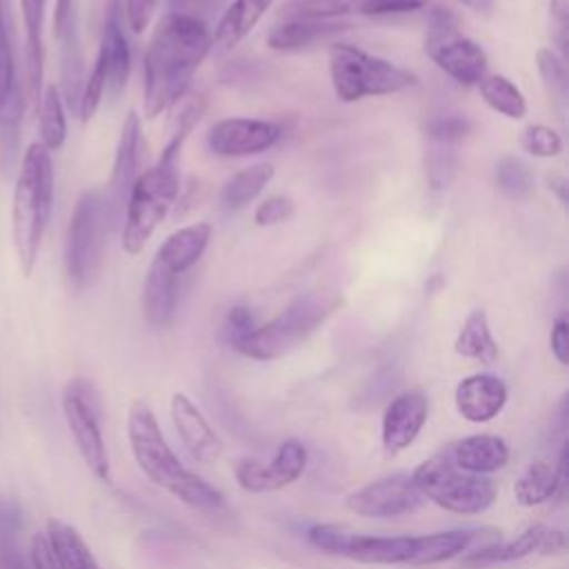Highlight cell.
<instances>
[{"label":"cell","mask_w":569,"mask_h":569,"mask_svg":"<svg viewBox=\"0 0 569 569\" xmlns=\"http://www.w3.org/2000/svg\"><path fill=\"white\" fill-rule=\"evenodd\" d=\"M53 38L60 49V71H62V96L67 107L78 116L84 64L78 33V0H56L53 9Z\"/></svg>","instance_id":"cell-15"},{"label":"cell","mask_w":569,"mask_h":569,"mask_svg":"<svg viewBox=\"0 0 569 569\" xmlns=\"http://www.w3.org/2000/svg\"><path fill=\"white\" fill-rule=\"evenodd\" d=\"M425 53L440 71L462 87L478 84L489 64L487 51L458 31L456 16L445 7H436L429 13Z\"/></svg>","instance_id":"cell-9"},{"label":"cell","mask_w":569,"mask_h":569,"mask_svg":"<svg viewBox=\"0 0 569 569\" xmlns=\"http://www.w3.org/2000/svg\"><path fill=\"white\" fill-rule=\"evenodd\" d=\"M507 382L496 373H471L456 387L453 402L458 413L469 422H489L507 405Z\"/></svg>","instance_id":"cell-19"},{"label":"cell","mask_w":569,"mask_h":569,"mask_svg":"<svg viewBox=\"0 0 569 569\" xmlns=\"http://www.w3.org/2000/svg\"><path fill=\"white\" fill-rule=\"evenodd\" d=\"M413 536H367L349 533L342 556L365 565H409Z\"/></svg>","instance_id":"cell-25"},{"label":"cell","mask_w":569,"mask_h":569,"mask_svg":"<svg viewBox=\"0 0 569 569\" xmlns=\"http://www.w3.org/2000/svg\"><path fill=\"white\" fill-rule=\"evenodd\" d=\"M520 147L533 158H556L562 151V138L547 124H527L520 131Z\"/></svg>","instance_id":"cell-41"},{"label":"cell","mask_w":569,"mask_h":569,"mask_svg":"<svg viewBox=\"0 0 569 569\" xmlns=\"http://www.w3.org/2000/svg\"><path fill=\"white\" fill-rule=\"evenodd\" d=\"M20 9L24 20V98L38 104L42 93V69H44V47H42L44 0H20Z\"/></svg>","instance_id":"cell-21"},{"label":"cell","mask_w":569,"mask_h":569,"mask_svg":"<svg viewBox=\"0 0 569 569\" xmlns=\"http://www.w3.org/2000/svg\"><path fill=\"white\" fill-rule=\"evenodd\" d=\"M253 327H256L253 325V316H251V311L247 307L229 309V313H227V329L231 333V340L242 336V333H247V331H251Z\"/></svg>","instance_id":"cell-50"},{"label":"cell","mask_w":569,"mask_h":569,"mask_svg":"<svg viewBox=\"0 0 569 569\" xmlns=\"http://www.w3.org/2000/svg\"><path fill=\"white\" fill-rule=\"evenodd\" d=\"M565 458L567 451L562 449L560 460H536L531 462L513 482V498L522 507H536L553 498L565 480Z\"/></svg>","instance_id":"cell-27"},{"label":"cell","mask_w":569,"mask_h":569,"mask_svg":"<svg viewBox=\"0 0 569 569\" xmlns=\"http://www.w3.org/2000/svg\"><path fill=\"white\" fill-rule=\"evenodd\" d=\"M178 278L158 260H151L142 284V313L151 327H169L178 305Z\"/></svg>","instance_id":"cell-23"},{"label":"cell","mask_w":569,"mask_h":569,"mask_svg":"<svg viewBox=\"0 0 569 569\" xmlns=\"http://www.w3.org/2000/svg\"><path fill=\"white\" fill-rule=\"evenodd\" d=\"M425 496L407 473L373 480L347 498L349 511L362 518H396L416 511Z\"/></svg>","instance_id":"cell-12"},{"label":"cell","mask_w":569,"mask_h":569,"mask_svg":"<svg viewBox=\"0 0 569 569\" xmlns=\"http://www.w3.org/2000/svg\"><path fill=\"white\" fill-rule=\"evenodd\" d=\"M453 351L462 358H469V360H476L480 365H493L498 360V342L493 340V333H491V327H489V318L482 309H473L456 340H453Z\"/></svg>","instance_id":"cell-31"},{"label":"cell","mask_w":569,"mask_h":569,"mask_svg":"<svg viewBox=\"0 0 569 569\" xmlns=\"http://www.w3.org/2000/svg\"><path fill=\"white\" fill-rule=\"evenodd\" d=\"M449 456L458 469L476 476H487L507 465L509 447L500 436L473 433L456 442Z\"/></svg>","instance_id":"cell-24"},{"label":"cell","mask_w":569,"mask_h":569,"mask_svg":"<svg viewBox=\"0 0 569 569\" xmlns=\"http://www.w3.org/2000/svg\"><path fill=\"white\" fill-rule=\"evenodd\" d=\"M29 560L33 569H58L56 553L51 549V542L47 533H36L29 545Z\"/></svg>","instance_id":"cell-47"},{"label":"cell","mask_w":569,"mask_h":569,"mask_svg":"<svg viewBox=\"0 0 569 569\" xmlns=\"http://www.w3.org/2000/svg\"><path fill=\"white\" fill-rule=\"evenodd\" d=\"M271 4L273 0H231L213 29L211 44L222 51L233 49L262 20Z\"/></svg>","instance_id":"cell-28"},{"label":"cell","mask_w":569,"mask_h":569,"mask_svg":"<svg viewBox=\"0 0 569 569\" xmlns=\"http://www.w3.org/2000/svg\"><path fill=\"white\" fill-rule=\"evenodd\" d=\"M47 538L56 553L58 569H100L84 538L60 518L47 520Z\"/></svg>","instance_id":"cell-33"},{"label":"cell","mask_w":569,"mask_h":569,"mask_svg":"<svg viewBox=\"0 0 569 569\" xmlns=\"http://www.w3.org/2000/svg\"><path fill=\"white\" fill-rule=\"evenodd\" d=\"M342 305L340 293H305L269 322L233 338L231 345L251 360H278L318 331Z\"/></svg>","instance_id":"cell-5"},{"label":"cell","mask_w":569,"mask_h":569,"mask_svg":"<svg viewBox=\"0 0 569 569\" xmlns=\"http://www.w3.org/2000/svg\"><path fill=\"white\" fill-rule=\"evenodd\" d=\"M53 209V162L51 151L40 142L27 147L11 204V233L22 276H31Z\"/></svg>","instance_id":"cell-4"},{"label":"cell","mask_w":569,"mask_h":569,"mask_svg":"<svg viewBox=\"0 0 569 569\" xmlns=\"http://www.w3.org/2000/svg\"><path fill=\"white\" fill-rule=\"evenodd\" d=\"M62 413L73 436V442L89 467V471L98 478L109 482L111 467L109 453L100 429V405L96 389L84 378H71L62 389Z\"/></svg>","instance_id":"cell-10"},{"label":"cell","mask_w":569,"mask_h":569,"mask_svg":"<svg viewBox=\"0 0 569 569\" xmlns=\"http://www.w3.org/2000/svg\"><path fill=\"white\" fill-rule=\"evenodd\" d=\"M480 538V531H436L425 536H413V551L409 558L411 567L438 565L451 560L465 551H471V545Z\"/></svg>","instance_id":"cell-30"},{"label":"cell","mask_w":569,"mask_h":569,"mask_svg":"<svg viewBox=\"0 0 569 569\" xmlns=\"http://www.w3.org/2000/svg\"><path fill=\"white\" fill-rule=\"evenodd\" d=\"M549 347H551L553 358L560 365L569 362V322L565 316L556 318V322L551 327V336H549Z\"/></svg>","instance_id":"cell-48"},{"label":"cell","mask_w":569,"mask_h":569,"mask_svg":"<svg viewBox=\"0 0 569 569\" xmlns=\"http://www.w3.org/2000/svg\"><path fill=\"white\" fill-rule=\"evenodd\" d=\"M429 418V398L420 389H409L391 398L385 407L380 436L382 449L391 456L409 449Z\"/></svg>","instance_id":"cell-16"},{"label":"cell","mask_w":569,"mask_h":569,"mask_svg":"<svg viewBox=\"0 0 569 569\" xmlns=\"http://www.w3.org/2000/svg\"><path fill=\"white\" fill-rule=\"evenodd\" d=\"M496 184L498 189L511 198V200H520L527 198L533 191V176L531 169L516 156H505L496 162V171H493Z\"/></svg>","instance_id":"cell-38"},{"label":"cell","mask_w":569,"mask_h":569,"mask_svg":"<svg viewBox=\"0 0 569 569\" xmlns=\"http://www.w3.org/2000/svg\"><path fill=\"white\" fill-rule=\"evenodd\" d=\"M471 11H478V13H489L491 11V0H453Z\"/></svg>","instance_id":"cell-53"},{"label":"cell","mask_w":569,"mask_h":569,"mask_svg":"<svg viewBox=\"0 0 569 569\" xmlns=\"http://www.w3.org/2000/svg\"><path fill=\"white\" fill-rule=\"evenodd\" d=\"M456 169H458V160L449 147L436 144L431 151H427L425 171H427V182L433 191L447 189L456 178Z\"/></svg>","instance_id":"cell-42"},{"label":"cell","mask_w":569,"mask_h":569,"mask_svg":"<svg viewBox=\"0 0 569 569\" xmlns=\"http://www.w3.org/2000/svg\"><path fill=\"white\" fill-rule=\"evenodd\" d=\"M349 533H351V531H349L347 527H342V525L320 522V525H313V527L307 531V538H309V542H311L313 547H318L320 551L342 556Z\"/></svg>","instance_id":"cell-44"},{"label":"cell","mask_w":569,"mask_h":569,"mask_svg":"<svg viewBox=\"0 0 569 569\" xmlns=\"http://www.w3.org/2000/svg\"><path fill=\"white\" fill-rule=\"evenodd\" d=\"M536 67L542 80V87L549 96V102L556 107L558 113H565L567 96H569V80L565 58L558 56L551 47H542L536 51Z\"/></svg>","instance_id":"cell-37"},{"label":"cell","mask_w":569,"mask_h":569,"mask_svg":"<svg viewBox=\"0 0 569 569\" xmlns=\"http://www.w3.org/2000/svg\"><path fill=\"white\" fill-rule=\"evenodd\" d=\"M429 0H302L289 4L291 18L340 20L347 16H389L418 11Z\"/></svg>","instance_id":"cell-20"},{"label":"cell","mask_w":569,"mask_h":569,"mask_svg":"<svg viewBox=\"0 0 569 569\" xmlns=\"http://www.w3.org/2000/svg\"><path fill=\"white\" fill-rule=\"evenodd\" d=\"M549 13L556 22L558 29V44L562 49V58H565V44H567V24H569V0H549Z\"/></svg>","instance_id":"cell-49"},{"label":"cell","mask_w":569,"mask_h":569,"mask_svg":"<svg viewBox=\"0 0 569 569\" xmlns=\"http://www.w3.org/2000/svg\"><path fill=\"white\" fill-rule=\"evenodd\" d=\"M280 127L260 118H222L207 131V147L222 158H247L271 149L280 140Z\"/></svg>","instance_id":"cell-14"},{"label":"cell","mask_w":569,"mask_h":569,"mask_svg":"<svg viewBox=\"0 0 569 569\" xmlns=\"http://www.w3.org/2000/svg\"><path fill=\"white\" fill-rule=\"evenodd\" d=\"M140 144H142V127H140V116L138 111H129L124 116L120 138L116 144V156H113V167H111V178L107 184L104 196V207L111 227L122 222L124 213V202L127 196L136 182L138 173V162H140Z\"/></svg>","instance_id":"cell-13"},{"label":"cell","mask_w":569,"mask_h":569,"mask_svg":"<svg viewBox=\"0 0 569 569\" xmlns=\"http://www.w3.org/2000/svg\"><path fill=\"white\" fill-rule=\"evenodd\" d=\"M98 53L104 58L107 64V91L111 98H118L127 84L131 69V51L127 42L124 20L104 18Z\"/></svg>","instance_id":"cell-29"},{"label":"cell","mask_w":569,"mask_h":569,"mask_svg":"<svg viewBox=\"0 0 569 569\" xmlns=\"http://www.w3.org/2000/svg\"><path fill=\"white\" fill-rule=\"evenodd\" d=\"M547 184H549V189L558 196L560 204L565 207V204H567V178L560 176V173H551V176L547 178Z\"/></svg>","instance_id":"cell-51"},{"label":"cell","mask_w":569,"mask_h":569,"mask_svg":"<svg viewBox=\"0 0 569 569\" xmlns=\"http://www.w3.org/2000/svg\"><path fill=\"white\" fill-rule=\"evenodd\" d=\"M104 91H107V64H104V58L98 53L93 69L82 84V96H80V107H78V118L82 122H89L96 116Z\"/></svg>","instance_id":"cell-40"},{"label":"cell","mask_w":569,"mask_h":569,"mask_svg":"<svg viewBox=\"0 0 569 569\" xmlns=\"http://www.w3.org/2000/svg\"><path fill=\"white\" fill-rule=\"evenodd\" d=\"M109 229L104 196L100 191H84L73 207L64 242L67 278L78 291L89 289L98 280Z\"/></svg>","instance_id":"cell-7"},{"label":"cell","mask_w":569,"mask_h":569,"mask_svg":"<svg viewBox=\"0 0 569 569\" xmlns=\"http://www.w3.org/2000/svg\"><path fill=\"white\" fill-rule=\"evenodd\" d=\"M38 133L40 144L47 151L62 149L67 140V116H64V100L56 84H47L38 100Z\"/></svg>","instance_id":"cell-36"},{"label":"cell","mask_w":569,"mask_h":569,"mask_svg":"<svg viewBox=\"0 0 569 569\" xmlns=\"http://www.w3.org/2000/svg\"><path fill=\"white\" fill-rule=\"evenodd\" d=\"M473 124L462 113H436L425 122V136L440 147H453L471 133Z\"/></svg>","instance_id":"cell-39"},{"label":"cell","mask_w":569,"mask_h":569,"mask_svg":"<svg viewBox=\"0 0 569 569\" xmlns=\"http://www.w3.org/2000/svg\"><path fill=\"white\" fill-rule=\"evenodd\" d=\"M27 98L18 82L9 98L0 104V171L9 173L20 156V127L24 116Z\"/></svg>","instance_id":"cell-34"},{"label":"cell","mask_w":569,"mask_h":569,"mask_svg":"<svg viewBox=\"0 0 569 569\" xmlns=\"http://www.w3.org/2000/svg\"><path fill=\"white\" fill-rule=\"evenodd\" d=\"M202 111L204 100L200 96L191 98L180 111L176 129L158 162L136 178L122 213V249L129 256H138L144 249L158 224L173 207L180 191V153Z\"/></svg>","instance_id":"cell-2"},{"label":"cell","mask_w":569,"mask_h":569,"mask_svg":"<svg viewBox=\"0 0 569 569\" xmlns=\"http://www.w3.org/2000/svg\"><path fill=\"white\" fill-rule=\"evenodd\" d=\"M169 411H171L173 427L193 460H198L202 465H211V462L220 460L224 445H222L220 436L216 433V429L204 418V413L196 407V402L187 393L176 391L171 396Z\"/></svg>","instance_id":"cell-18"},{"label":"cell","mask_w":569,"mask_h":569,"mask_svg":"<svg viewBox=\"0 0 569 569\" xmlns=\"http://www.w3.org/2000/svg\"><path fill=\"white\" fill-rule=\"evenodd\" d=\"M104 18L124 20V0H104Z\"/></svg>","instance_id":"cell-52"},{"label":"cell","mask_w":569,"mask_h":569,"mask_svg":"<svg viewBox=\"0 0 569 569\" xmlns=\"http://www.w3.org/2000/svg\"><path fill=\"white\" fill-rule=\"evenodd\" d=\"M351 24L342 20H311V18H291L287 22L276 24L269 36L267 44L273 51H300L336 33L347 31Z\"/></svg>","instance_id":"cell-26"},{"label":"cell","mask_w":569,"mask_h":569,"mask_svg":"<svg viewBox=\"0 0 569 569\" xmlns=\"http://www.w3.org/2000/svg\"><path fill=\"white\" fill-rule=\"evenodd\" d=\"M160 0H124V20L133 33H140L151 22Z\"/></svg>","instance_id":"cell-46"},{"label":"cell","mask_w":569,"mask_h":569,"mask_svg":"<svg viewBox=\"0 0 569 569\" xmlns=\"http://www.w3.org/2000/svg\"><path fill=\"white\" fill-rule=\"evenodd\" d=\"M293 216V200L287 196H269L264 198L256 211H253V222L258 227H273Z\"/></svg>","instance_id":"cell-45"},{"label":"cell","mask_w":569,"mask_h":569,"mask_svg":"<svg viewBox=\"0 0 569 569\" xmlns=\"http://www.w3.org/2000/svg\"><path fill=\"white\" fill-rule=\"evenodd\" d=\"M565 549V533L558 529H549L545 525H531L529 529H525L518 538L505 542V545H487V547H478L473 551H469L462 558V567L469 569H480L487 565H500V562H513V560H522L527 556L533 553H558Z\"/></svg>","instance_id":"cell-17"},{"label":"cell","mask_w":569,"mask_h":569,"mask_svg":"<svg viewBox=\"0 0 569 569\" xmlns=\"http://www.w3.org/2000/svg\"><path fill=\"white\" fill-rule=\"evenodd\" d=\"M127 438L140 471L162 491L198 511H216L224 498L220 489L187 469L169 447L156 413L144 400H133L127 413Z\"/></svg>","instance_id":"cell-3"},{"label":"cell","mask_w":569,"mask_h":569,"mask_svg":"<svg viewBox=\"0 0 569 569\" xmlns=\"http://www.w3.org/2000/svg\"><path fill=\"white\" fill-rule=\"evenodd\" d=\"M211 224L209 222H193L187 227H180L171 236L164 238V242L158 247L153 260L164 264L176 276L189 271L196 267V262L202 258V253L209 247L211 240Z\"/></svg>","instance_id":"cell-22"},{"label":"cell","mask_w":569,"mask_h":569,"mask_svg":"<svg viewBox=\"0 0 569 569\" xmlns=\"http://www.w3.org/2000/svg\"><path fill=\"white\" fill-rule=\"evenodd\" d=\"M307 460H309L307 447L300 440L289 438L280 442L271 460L242 458L238 460L233 473L240 489L249 493H267V491L284 489L291 482H296L307 469Z\"/></svg>","instance_id":"cell-11"},{"label":"cell","mask_w":569,"mask_h":569,"mask_svg":"<svg viewBox=\"0 0 569 569\" xmlns=\"http://www.w3.org/2000/svg\"><path fill=\"white\" fill-rule=\"evenodd\" d=\"M480 98L487 102L489 109L496 113L509 118V120H520L527 116V100L525 93L516 82H511L502 73H485L478 82Z\"/></svg>","instance_id":"cell-35"},{"label":"cell","mask_w":569,"mask_h":569,"mask_svg":"<svg viewBox=\"0 0 569 569\" xmlns=\"http://www.w3.org/2000/svg\"><path fill=\"white\" fill-rule=\"evenodd\" d=\"M18 84L16 78V62H13V49H11V38H9V27H7V16H4V4L0 0V104L9 98L13 87Z\"/></svg>","instance_id":"cell-43"},{"label":"cell","mask_w":569,"mask_h":569,"mask_svg":"<svg viewBox=\"0 0 569 569\" xmlns=\"http://www.w3.org/2000/svg\"><path fill=\"white\" fill-rule=\"evenodd\" d=\"M276 169L271 162H256L247 169L236 171L220 189V209L222 211H238L251 200H256L264 187L273 180Z\"/></svg>","instance_id":"cell-32"},{"label":"cell","mask_w":569,"mask_h":569,"mask_svg":"<svg viewBox=\"0 0 569 569\" xmlns=\"http://www.w3.org/2000/svg\"><path fill=\"white\" fill-rule=\"evenodd\" d=\"M329 76L333 93L340 102H358L369 96L400 93L418 82L411 71L347 42L331 44Z\"/></svg>","instance_id":"cell-6"},{"label":"cell","mask_w":569,"mask_h":569,"mask_svg":"<svg viewBox=\"0 0 569 569\" xmlns=\"http://www.w3.org/2000/svg\"><path fill=\"white\" fill-rule=\"evenodd\" d=\"M416 487L445 511L471 516L487 511L496 500V485L487 476H476L458 469L449 451L436 453L420 462L411 473Z\"/></svg>","instance_id":"cell-8"},{"label":"cell","mask_w":569,"mask_h":569,"mask_svg":"<svg viewBox=\"0 0 569 569\" xmlns=\"http://www.w3.org/2000/svg\"><path fill=\"white\" fill-rule=\"evenodd\" d=\"M211 31L193 13H167L144 51V116L153 120L173 107L211 51Z\"/></svg>","instance_id":"cell-1"}]
</instances>
